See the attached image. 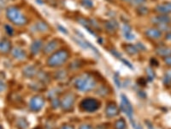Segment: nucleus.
<instances>
[{
    "instance_id": "1a4fd4ad",
    "label": "nucleus",
    "mask_w": 171,
    "mask_h": 129,
    "mask_svg": "<svg viewBox=\"0 0 171 129\" xmlns=\"http://www.w3.org/2000/svg\"><path fill=\"white\" fill-rule=\"evenodd\" d=\"M120 113V109L115 102H110L105 109V115L108 118H114Z\"/></svg>"
},
{
    "instance_id": "f257e3e1",
    "label": "nucleus",
    "mask_w": 171,
    "mask_h": 129,
    "mask_svg": "<svg viewBox=\"0 0 171 129\" xmlns=\"http://www.w3.org/2000/svg\"><path fill=\"white\" fill-rule=\"evenodd\" d=\"M74 86L79 91L89 92L97 87V81L91 74L84 73L75 79Z\"/></svg>"
},
{
    "instance_id": "5701e85b",
    "label": "nucleus",
    "mask_w": 171,
    "mask_h": 129,
    "mask_svg": "<svg viewBox=\"0 0 171 129\" xmlns=\"http://www.w3.org/2000/svg\"><path fill=\"white\" fill-rule=\"evenodd\" d=\"M68 72L64 70H59L57 71L54 74V78L57 80H64L67 79Z\"/></svg>"
},
{
    "instance_id": "473e14b6",
    "label": "nucleus",
    "mask_w": 171,
    "mask_h": 129,
    "mask_svg": "<svg viewBox=\"0 0 171 129\" xmlns=\"http://www.w3.org/2000/svg\"><path fill=\"white\" fill-rule=\"evenodd\" d=\"M146 74L150 81H152L153 79H155V72H153V70L151 67L146 68Z\"/></svg>"
},
{
    "instance_id": "f3484780",
    "label": "nucleus",
    "mask_w": 171,
    "mask_h": 129,
    "mask_svg": "<svg viewBox=\"0 0 171 129\" xmlns=\"http://www.w3.org/2000/svg\"><path fill=\"white\" fill-rule=\"evenodd\" d=\"M11 50V43L7 39H0V53H8Z\"/></svg>"
},
{
    "instance_id": "2eb2a0df",
    "label": "nucleus",
    "mask_w": 171,
    "mask_h": 129,
    "mask_svg": "<svg viewBox=\"0 0 171 129\" xmlns=\"http://www.w3.org/2000/svg\"><path fill=\"white\" fill-rule=\"evenodd\" d=\"M152 22L156 25L159 24H169L171 23V17L168 15H159L152 19Z\"/></svg>"
},
{
    "instance_id": "58836bf2",
    "label": "nucleus",
    "mask_w": 171,
    "mask_h": 129,
    "mask_svg": "<svg viewBox=\"0 0 171 129\" xmlns=\"http://www.w3.org/2000/svg\"><path fill=\"white\" fill-rule=\"evenodd\" d=\"M136 47L138 48V50L139 51H145L146 50V47H145V46L143 43H141V42H138L136 45Z\"/></svg>"
},
{
    "instance_id": "f704fd0d",
    "label": "nucleus",
    "mask_w": 171,
    "mask_h": 129,
    "mask_svg": "<svg viewBox=\"0 0 171 129\" xmlns=\"http://www.w3.org/2000/svg\"><path fill=\"white\" fill-rule=\"evenodd\" d=\"M110 53H111V54H113V55L115 56L116 58H117V59H119V60H121L122 58V54L118 52L117 50H116V49H111L110 50Z\"/></svg>"
},
{
    "instance_id": "7ed1b4c3",
    "label": "nucleus",
    "mask_w": 171,
    "mask_h": 129,
    "mask_svg": "<svg viewBox=\"0 0 171 129\" xmlns=\"http://www.w3.org/2000/svg\"><path fill=\"white\" fill-rule=\"evenodd\" d=\"M6 17L10 23L16 26H24L27 23V17L22 13V11L18 8L15 6H10L7 8Z\"/></svg>"
},
{
    "instance_id": "8fccbe9b",
    "label": "nucleus",
    "mask_w": 171,
    "mask_h": 129,
    "mask_svg": "<svg viewBox=\"0 0 171 129\" xmlns=\"http://www.w3.org/2000/svg\"><path fill=\"white\" fill-rule=\"evenodd\" d=\"M0 129H3V127H2V126L0 125Z\"/></svg>"
},
{
    "instance_id": "c9c22d12",
    "label": "nucleus",
    "mask_w": 171,
    "mask_h": 129,
    "mask_svg": "<svg viewBox=\"0 0 171 129\" xmlns=\"http://www.w3.org/2000/svg\"><path fill=\"white\" fill-rule=\"evenodd\" d=\"M130 121H131V123H132L133 127H134V129H143V127H141V125L139 124L138 122H136L134 120H133V119H131Z\"/></svg>"
},
{
    "instance_id": "72a5a7b5",
    "label": "nucleus",
    "mask_w": 171,
    "mask_h": 129,
    "mask_svg": "<svg viewBox=\"0 0 171 129\" xmlns=\"http://www.w3.org/2000/svg\"><path fill=\"white\" fill-rule=\"evenodd\" d=\"M145 1L146 0H132L131 3H132V5H134V6L140 7V6H142V5H144L145 3Z\"/></svg>"
},
{
    "instance_id": "4be33fe9",
    "label": "nucleus",
    "mask_w": 171,
    "mask_h": 129,
    "mask_svg": "<svg viewBox=\"0 0 171 129\" xmlns=\"http://www.w3.org/2000/svg\"><path fill=\"white\" fill-rule=\"evenodd\" d=\"M124 49L129 55H136L140 51L138 50V48L136 47L135 45H132V44H128V45H125L124 46Z\"/></svg>"
},
{
    "instance_id": "dca6fc26",
    "label": "nucleus",
    "mask_w": 171,
    "mask_h": 129,
    "mask_svg": "<svg viewBox=\"0 0 171 129\" xmlns=\"http://www.w3.org/2000/svg\"><path fill=\"white\" fill-rule=\"evenodd\" d=\"M156 11L162 15H168L171 13V3H163L156 6Z\"/></svg>"
},
{
    "instance_id": "37998d69",
    "label": "nucleus",
    "mask_w": 171,
    "mask_h": 129,
    "mask_svg": "<svg viewBox=\"0 0 171 129\" xmlns=\"http://www.w3.org/2000/svg\"><path fill=\"white\" fill-rule=\"evenodd\" d=\"M121 60H122V62H123V63H124V64H126L127 66H128V67H129L130 69H133V68H134V67L132 66V64H131V63H129V62H128L127 60H124L123 58H122V59H121Z\"/></svg>"
},
{
    "instance_id": "393cba45",
    "label": "nucleus",
    "mask_w": 171,
    "mask_h": 129,
    "mask_svg": "<svg viewBox=\"0 0 171 129\" xmlns=\"http://www.w3.org/2000/svg\"><path fill=\"white\" fill-rule=\"evenodd\" d=\"M16 124H17V127L20 129H27L28 128V126H29L27 120L25 118H19L17 120Z\"/></svg>"
},
{
    "instance_id": "a211bd4d",
    "label": "nucleus",
    "mask_w": 171,
    "mask_h": 129,
    "mask_svg": "<svg viewBox=\"0 0 171 129\" xmlns=\"http://www.w3.org/2000/svg\"><path fill=\"white\" fill-rule=\"evenodd\" d=\"M104 26H105L106 30H107L109 33H110V34H113V33L116 32L117 30V28H118V27H119L117 22V21H115V20L107 21V22L105 23V24H104Z\"/></svg>"
},
{
    "instance_id": "f8f14e48",
    "label": "nucleus",
    "mask_w": 171,
    "mask_h": 129,
    "mask_svg": "<svg viewBox=\"0 0 171 129\" xmlns=\"http://www.w3.org/2000/svg\"><path fill=\"white\" fill-rule=\"evenodd\" d=\"M11 53H12V56L14 58L17 60H24L27 58L26 52L19 46H15L14 48H12Z\"/></svg>"
},
{
    "instance_id": "a878e982",
    "label": "nucleus",
    "mask_w": 171,
    "mask_h": 129,
    "mask_svg": "<svg viewBox=\"0 0 171 129\" xmlns=\"http://www.w3.org/2000/svg\"><path fill=\"white\" fill-rule=\"evenodd\" d=\"M162 82L165 85H171V71H168L166 73L164 74Z\"/></svg>"
},
{
    "instance_id": "f03ea898",
    "label": "nucleus",
    "mask_w": 171,
    "mask_h": 129,
    "mask_svg": "<svg viewBox=\"0 0 171 129\" xmlns=\"http://www.w3.org/2000/svg\"><path fill=\"white\" fill-rule=\"evenodd\" d=\"M69 59V53L66 49H60L56 51L53 53H51L50 57L47 59L46 64L49 67L56 68L60 67L65 64Z\"/></svg>"
},
{
    "instance_id": "bb28decb",
    "label": "nucleus",
    "mask_w": 171,
    "mask_h": 129,
    "mask_svg": "<svg viewBox=\"0 0 171 129\" xmlns=\"http://www.w3.org/2000/svg\"><path fill=\"white\" fill-rule=\"evenodd\" d=\"M108 93V89H107V87H105V86H100L97 90V91H96V94L99 95V96H101V97H105Z\"/></svg>"
},
{
    "instance_id": "a18cd8bd",
    "label": "nucleus",
    "mask_w": 171,
    "mask_h": 129,
    "mask_svg": "<svg viewBox=\"0 0 171 129\" xmlns=\"http://www.w3.org/2000/svg\"><path fill=\"white\" fill-rule=\"evenodd\" d=\"M6 2L7 0H0V8H4L5 5H6Z\"/></svg>"
},
{
    "instance_id": "7c9ffc66",
    "label": "nucleus",
    "mask_w": 171,
    "mask_h": 129,
    "mask_svg": "<svg viewBox=\"0 0 171 129\" xmlns=\"http://www.w3.org/2000/svg\"><path fill=\"white\" fill-rule=\"evenodd\" d=\"M4 28H5V30L6 34L9 35V36H12L14 35V33H15V30H14V28L12 26H10L9 24H5V26H4Z\"/></svg>"
},
{
    "instance_id": "9b49d317",
    "label": "nucleus",
    "mask_w": 171,
    "mask_h": 129,
    "mask_svg": "<svg viewBox=\"0 0 171 129\" xmlns=\"http://www.w3.org/2000/svg\"><path fill=\"white\" fill-rule=\"evenodd\" d=\"M39 72L40 71L35 65H27L23 69V73L24 77H26L27 79H33L36 77Z\"/></svg>"
},
{
    "instance_id": "ddd939ff",
    "label": "nucleus",
    "mask_w": 171,
    "mask_h": 129,
    "mask_svg": "<svg viewBox=\"0 0 171 129\" xmlns=\"http://www.w3.org/2000/svg\"><path fill=\"white\" fill-rule=\"evenodd\" d=\"M122 35L124 38L127 40V41H134L135 39V35L132 32V28L127 24V23H124L122 25Z\"/></svg>"
},
{
    "instance_id": "cd10ccee",
    "label": "nucleus",
    "mask_w": 171,
    "mask_h": 129,
    "mask_svg": "<svg viewBox=\"0 0 171 129\" xmlns=\"http://www.w3.org/2000/svg\"><path fill=\"white\" fill-rule=\"evenodd\" d=\"M158 29L162 32V31H165V32L169 33L171 32V26L169 24H159L157 25Z\"/></svg>"
},
{
    "instance_id": "b1692460",
    "label": "nucleus",
    "mask_w": 171,
    "mask_h": 129,
    "mask_svg": "<svg viewBox=\"0 0 171 129\" xmlns=\"http://www.w3.org/2000/svg\"><path fill=\"white\" fill-rule=\"evenodd\" d=\"M114 127H115V129H126L127 127L126 121L124 120L123 118H121V119L117 120V121L115 122Z\"/></svg>"
},
{
    "instance_id": "20e7f679",
    "label": "nucleus",
    "mask_w": 171,
    "mask_h": 129,
    "mask_svg": "<svg viewBox=\"0 0 171 129\" xmlns=\"http://www.w3.org/2000/svg\"><path fill=\"white\" fill-rule=\"evenodd\" d=\"M99 108H100V101L92 97L83 99L80 103V109L84 112L92 113L98 110Z\"/></svg>"
},
{
    "instance_id": "6ab92c4d",
    "label": "nucleus",
    "mask_w": 171,
    "mask_h": 129,
    "mask_svg": "<svg viewBox=\"0 0 171 129\" xmlns=\"http://www.w3.org/2000/svg\"><path fill=\"white\" fill-rule=\"evenodd\" d=\"M156 53L161 57L166 58L168 56L171 55V48L168 47V46H158L156 48Z\"/></svg>"
},
{
    "instance_id": "39448f33",
    "label": "nucleus",
    "mask_w": 171,
    "mask_h": 129,
    "mask_svg": "<svg viewBox=\"0 0 171 129\" xmlns=\"http://www.w3.org/2000/svg\"><path fill=\"white\" fill-rule=\"evenodd\" d=\"M76 101V97L73 92L66 93L61 100L60 107L64 112H70L73 110L75 103Z\"/></svg>"
},
{
    "instance_id": "a19ab883",
    "label": "nucleus",
    "mask_w": 171,
    "mask_h": 129,
    "mask_svg": "<svg viewBox=\"0 0 171 129\" xmlns=\"http://www.w3.org/2000/svg\"><path fill=\"white\" fill-rule=\"evenodd\" d=\"M60 129H75V127H73L72 125H69V124H64L63 125Z\"/></svg>"
},
{
    "instance_id": "c756f323",
    "label": "nucleus",
    "mask_w": 171,
    "mask_h": 129,
    "mask_svg": "<svg viewBox=\"0 0 171 129\" xmlns=\"http://www.w3.org/2000/svg\"><path fill=\"white\" fill-rule=\"evenodd\" d=\"M51 106H52V108L56 109H58V108L60 107L61 101L59 100L58 97H53V98H51Z\"/></svg>"
},
{
    "instance_id": "6e6552de",
    "label": "nucleus",
    "mask_w": 171,
    "mask_h": 129,
    "mask_svg": "<svg viewBox=\"0 0 171 129\" xmlns=\"http://www.w3.org/2000/svg\"><path fill=\"white\" fill-rule=\"evenodd\" d=\"M59 46V42L58 40L57 39H53L51 41L48 42L45 44L44 47H43V53L45 54H51L54 52H56L57 48Z\"/></svg>"
},
{
    "instance_id": "c85d7f7f",
    "label": "nucleus",
    "mask_w": 171,
    "mask_h": 129,
    "mask_svg": "<svg viewBox=\"0 0 171 129\" xmlns=\"http://www.w3.org/2000/svg\"><path fill=\"white\" fill-rule=\"evenodd\" d=\"M81 3L85 8H87V9L93 8V1L92 0H81Z\"/></svg>"
},
{
    "instance_id": "3c124183",
    "label": "nucleus",
    "mask_w": 171,
    "mask_h": 129,
    "mask_svg": "<svg viewBox=\"0 0 171 129\" xmlns=\"http://www.w3.org/2000/svg\"><path fill=\"white\" fill-rule=\"evenodd\" d=\"M0 14H1V8H0Z\"/></svg>"
},
{
    "instance_id": "09e8293b",
    "label": "nucleus",
    "mask_w": 171,
    "mask_h": 129,
    "mask_svg": "<svg viewBox=\"0 0 171 129\" xmlns=\"http://www.w3.org/2000/svg\"><path fill=\"white\" fill-rule=\"evenodd\" d=\"M122 1H124V2H131L132 0H122Z\"/></svg>"
},
{
    "instance_id": "c03bdc74",
    "label": "nucleus",
    "mask_w": 171,
    "mask_h": 129,
    "mask_svg": "<svg viewBox=\"0 0 171 129\" xmlns=\"http://www.w3.org/2000/svg\"><path fill=\"white\" fill-rule=\"evenodd\" d=\"M115 82H116V83H117V87H118V88L121 87V83H120V79H118V77H117V74L115 75Z\"/></svg>"
},
{
    "instance_id": "de8ad7c7",
    "label": "nucleus",
    "mask_w": 171,
    "mask_h": 129,
    "mask_svg": "<svg viewBox=\"0 0 171 129\" xmlns=\"http://www.w3.org/2000/svg\"><path fill=\"white\" fill-rule=\"evenodd\" d=\"M37 4H39V5H43V1L42 0H36Z\"/></svg>"
},
{
    "instance_id": "ea45409f",
    "label": "nucleus",
    "mask_w": 171,
    "mask_h": 129,
    "mask_svg": "<svg viewBox=\"0 0 171 129\" xmlns=\"http://www.w3.org/2000/svg\"><path fill=\"white\" fill-rule=\"evenodd\" d=\"M5 90H6V83L0 79V93L5 91Z\"/></svg>"
},
{
    "instance_id": "412c9836",
    "label": "nucleus",
    "mask_w": 171,
    "mask_h": 129,
    "mask_svg": "<svg viewBox=\"0 0 171 129\" xmlns=\"http://www.w3.org/2000/svg\"><path fill=\"white\" fill-rule=\"evenodd\" d=\"M36 77L39 79V81L43 83V84H47L51 81V78H50L49 74L45 72H43V71H40L37 74Z\"/></svg>"
},
{
    "instance_id": "79ce46f5",
    "label": "nucleus",
    "mask_w": 171,
    "mask_h": 129,
    "mask_svg": "<svg viewBox=\"0 0 171 129\" xmlns=\"http://www.w3.org/2000/svg\"><path fill=\"white\" fill-rule=\"evenodd\" d=\"M164 62H165V64H166L167 65L171 66V55L168 56L166 58H164Z\"/></svg>"
},
{
    "instance_id": "0eeeda50",
    "label": "nucleus",
    "mask_w": 171,
    "mask_h": 129,
    "mask_svg": "<svg viewBox=\"0 0 171 129\" xmlns=\"http://www.w3.org/2000/svg\"><path fill=\"white\" fill-rule=\"evenodd\" d=\"M122 98V101H121V109L123 111V113H125V115L129 118V120L133 119V115H134V109L131 104L129 100L127 99V97L125 95H122L121 96Z\"/></svg>"
},
{
    "instance_id": "aec40b11",
    "label": "nucleus",
    "mask_w": 171,
    "mask_h": 129,
    "mask_svg": "<svg viewBox=\"0 0 171 129\" xmlns=\"http://www.w3.org/2000/svg\"><path fill=\"white\" fill-rule=\"evenodd\" d=\"M33 28H35L37 32L40 33H45L46 31L49 30V26L48 24L45 23V22H43V21H39L37 22L35 24H34V27Z\"/></svg>"
},
{
    "instance_id": "49530a36",
    "label": "nucleus",
    "mask_w": 171,
    "mask_h": 129,
    "mask_svg": "<svg viewBox=\"0 0 171 129\" xmlns=\"http://www.w3.org/2000/svg\"><path fill=\"white\" fill-rule=\"evenodd\" d=\"M165 39H166L167 41H169L171 42V32L168 33L166 35V36H165Z\"/></svg>"
},
{
    "instance_id": "423d86ee",
    "label": "nucleus",
    "mask_w": 171,
    "mask_h": 129,
    "mask_svg": "<svg viewBox=\"0 0 171 129\" xmlns=\"http://www.w3.org/2000/svg\"><path fill=\"white\" fill-rule=\"evenodd\" d=\"M45 104V98L40 95L33 97L29 101V109L33 112H40Z\"/></svg>"
},
{
    "instance_id": "4468645a",
    "label": "nucleus",
    "mask_w": 171,
    "mask_h": 129,
    "mask_svg": "<svg viewBox=\"0 0 171 129\" xmlns=\"http://www.w3.org/2000/svg\"><path fill=\"white\" fill-rule=\"evenodd\" d=\"M145 35L150 39L158 40V39L161 38V36H162V32L157 28H147L145 31Z\"/></svg>"
},
{
    "instance_id": "2f4dec72",
    "label": "nucleus",
    "mask_w": 171,
    "mask_h": 129,
    "mask_svg": "<svg viewBox=\"0 0 171 129\" xmlns=\"http://www.w3.org/2000/svg\"><path fill=\"white\" fill-rule=\"evenodd\" d=\"M137 12L138 14L140 15V16H145V15H147L149 13V9L148 8L145 7V6H140L138 7V9H137Z\"/></svg>"
},
{
    "instance_id": "e433bc0d",
    "label": "nucleus",
    "mask_w": 171,
    "mask_h": 129,
    "mask_svg": "<svg viewBox=\"0 0 171 129\" xmlns=\"http://www.w3.org/2000/svg\"><path fill=\"white\" fill-rule=\"evenodd\" d=\"M57 28L58 29L60 32H62L63 34H65V35H68V31L66 28H64L62 25H57Z\"/></svg>"
},
{
    "instance_id": "9d476101",
    "label": "nucleus",
    "mask_w": 171,
    "mask_h": 129,
    "mask_svg": "<svg viewBox=\"0 0 171 129\" xmlns=\"http://www.w3.org/2000/svg\"><path fill=\"white\" fill-rule=\"evenodd\" d=\"M44 47V42L42 40L36 39L33 42H32L31 46H30V52L33 55H37L40 53V51Z\"/></svg>"
},
{
    "instance_id": "4c0bfd02",
    "label": "nucleus",
    "mask_w": 171,
    "mask_h": 129,
    "mask_svg": "<svg viewBox=\"0 0 171 129\" xmlns=\"http://www.w3.org/2000/svg\"><path fill=\"white\" fill-rule=\"evenodd\" d=\"M79 129H94L93 127L91 124H87V123H84V124H81L79 127Z\"/></svg>"
}]
</instances>
